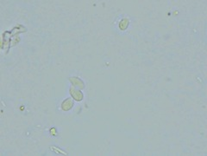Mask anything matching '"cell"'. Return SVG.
Instances as JSON below:
<instances>
[{"instance_id":"cell-1","label":"cell","mask_w":207,"mask_h":156,"mask_svg":"<svg viewBox=\"0 0 207 156\" xmlns=\"http://www.w3.org/2000/svg\"><path fill=\"white\" fill-rule=\"evenodd\" d=\"M70 94H71L72 97L75 100V101H82L83 98H84V95H83L82 92L80 91V90H78L77 89L74 88V87H71V88H70Z\"/></svg>"},{"instance_id":"cell-2","label":"cell","mask_w":207,"mask_h":156,"mask_svg":"<svg viewBox=\"0 0 207 156\" xmlns=\"http://www.w3.org/2000/svg\"><path fill=\"white\" fill-rule=\"evenodd\" d=\"M74 106V101L71 98H67L62 103V108L64 111H68Z\"/></svg>"},{"instance_id":"cell-3","label":"cell","mask_w":207,"mask_h":156,"mask_svg":"<svg viewBox=\"0 0 207 156\" xmlns=\"http://www.w3.org/2000/svg\"><path fill=\"white\" fill-rule=\"evenodd\" d=\"M70 81L73 83V85L75 86L76 88H80V89H83L84 88V83H83L80 78L72 77L70 78Z\"/></svg>"},{"instance_id":"cell-4","label":"cell","mask_w":207,"mask_h":156,"mask_svg":"<svg viewBox=\"0 0 207 156\" xmlns=\"http://www.w3.org/2000/svg\"><path fill=\"white\" fill-rule=\"evenodd\" d=\"M128 25H129V20L126 19V18H124V19L121 20V22H120V23H119V28L121 29L122 30H124L127 29Z\"/></svg>"}]
</instances>
